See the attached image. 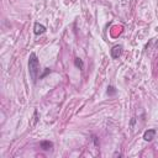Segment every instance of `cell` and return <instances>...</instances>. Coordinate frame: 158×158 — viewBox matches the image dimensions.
<instances>
[{
  "mask_svg": "<svg viewBox=\"0 0 158 158\" xmlns=\"http://www.w3.org/2000/svg\"><path fill=\"white\" fill-rule=\"evenodd\" d=\"M122 53V46L121 45H117V46H114L113 48H111V57L114 59H117L120 56Z\"/></svg>",
  "mask_w": 158,
  "mask_h": 158,
  "instance_id": "obj_2",
  "label": "cell"
},
{
  "mask_svg": "<svg viewBox=\"0 0 158 158\" xmlns=\"http://www.w3.org/2000/svg\"><path fill=\"white\" fill-rule=\"evenodd\" d=\"M155 136H156V130H153V128L147 130V131L143 133V140L147 141V142H150V141H152L153 138H155Z\"/></svg>",
  "mask_w": 158,
  "mask_h": 158,
  "instance_id": "obj_3",
  "label": "cell"
},
{
  "mask_svg": "<svg viewBox=\"0 0 158 158\" xmlns=\"http://www.w3.org/2000/svg\"><path fill=\"white\" fill-rule=\"evenodd\" d=\"M108 94L109 95H114V94H116V89H115V88L114 87H108Z\"/></svg>",
  "mask_w": 158,
  "mask_h": 158,
  "instance_id": "obj_7",
  "label": "cell"
},
{
  "mask_svg": "<svg viewBox=\"0 0 158 158\" xmlns=\"http://www.w3.org/2000/svg\"><path fill=\"white\" fill-rule=\"evenodd\" d=\"M34 32H35V35H42L46 32V27L43 25L38 24V22H36L34 26Z\"/></svg>",
  "mask_w": 158,
  "mask_h": 158,
  "instance_id": "obj_4",
  "label": "cell"
},
{
  "mask_svg": "<svg viewBox=\"0 0 158 158\" xmlns=\"http://www.w3.org/2000/svg\"><path fill=\"white\" fill-rule=\"evenodd\" d=\"M122 155H121V153H120V152H115L114 153V157H121Z\"/></svg>",
  "mask_w": 158,
  "mask_h": 158,
  "instance_id": "obj_8",
  "label": "cell"
},
{
  "mask_svg": "<svg viewBox=\"0 0 158 158\" xmlns=\"http://www.w3.org/2000/svg\"><path fill=\"white\" fill-rule=\"evenodd\" d=\"M40 147L42 148L43 151H48V150H51V148L53 147V143L51 141H42L40 143Z\"/></svg>",
  "mask_w": 158,
  "mask_h": 158,
  "instance_id": "obj_5",
  "label": "cell"
},
{
  "mask_svg": "<svg viewBox=\"0 0 158 158\" xmlns=\"http://www.w3.org/2000/svg\"><path fill=\"white\" fill-rule=\"evenodd\" d=\"M74 64H76V67L79 68V69H83V66H84V64H83V61H82L80 58H76V59H74Z\"/></svg>",
  "mask_w": 158,
  "mask_h": 158,
  "instance_id": "obj_6",
  "label": "cell"
},
{
  "mask_svg": "<svg viewBox=\"0 0 158 158\" xmlns=\"http://www.w3.org/2000/svg\"><path fill=\"white\" fill-rule=\"evenodd\" d=\"M93 138H94V143H95V145H96V146H99V142H98V138H96L95 136L93 137Z\"/></svg>",
  "mask_w": 158,
  "mask_h": 158,
  "instance_id": "obj_9",
  "label": "cell"
},
{
  "mask_svg": "<svg viewBox=\"0 0 158 158\" xmlns=\"http://www.w3.org/2000/svg\"><path fill=\"white\" fill-rule=\"evenodd\" d=\"M29 72H30L32 82L36 83L37 76H38V72H40V62H38V58H37V56L35 53L30 54V58H29Z\"/></svg>",
  "mask_w": 158,
  "mask_h": 158,
  "instance_id": "obj_1",
  "label": "cell"
}]
</instances>
